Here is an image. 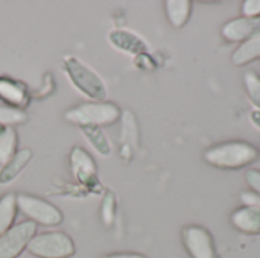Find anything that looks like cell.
I'll return each mask as SVG.
<instances>
[{"mask_svg": "<svg viewBox=\"0 0 260 258\" xmlns=\"http://www.w3.org/2000/svg\"><path fill=\"white\" fill-rule=\"evenodd\" d=\"M259 158V148L245 140H230L218 143L203 152L204 163L221 170H239L251 166Z\"/></svg>", "mask_w": 260, "mask_h": 258, "instance_id": "1", "label": "cell"}, {"mask_svg": "<svg viewBox=\"0 0 260 258\" xmlns=\"http://www.w3.org/2000/svg\"><path fill=\"white\" fill-rule=\"evenodd\" d=\"M64 71L70 82L91 102H105L108 91L102 78L94 73L88 65H85L76 56L67 55L62 59Z\"/></svg>", "mask_w": 260, "mask_h": 258, "instance_id": "2", "label": "cell"}, {"mask_svg": "<svg viewBox=\"0 0 260 258\" xmlns=\"http://www.w3.org/2000/svg\"><path fill=\"white\" fill-rule=\"evenodd\" d=\"M122 117L120 108L113 102H87L72 106L64 113V119L82 126H110Z\"/></svg>", "mask_w": 260, "mask_h": 258, "instance_id": "3", "label": "cell"}, {"mask_svg": "<svg viewBox=\"0 0 260 258\" xmlns=\"http://www.w3.org/2000/svg\"><path fill=\"white\" fill-rule=\"evenodd\" d=\"M27 251L37 258H70L75 255L76 248L66 233L52 231L37 234L29 242Z\"/></svg>", "mask_w": 260, "mask_h": 258, "instance_id": "4", "label": "cell"}, {"mask_svg": "<svg viewBox=\"0 0 260 258\" xmlns=\"http://www.w3.org/2000/svg\"><path fill=\"white\" fill-rule=\"evenodd\" d=\"M15 198L18 211H21L35 225L56 227L62 222V213L53 204L26 193L15 195Z\"/></svg>", "mask_w": 260, "mask_h": 258, "instance_id": "5", "label": "cell"}, {"mask_svg": "<svg viewBox=\"0 0 260 258\" xmlns=\"http://www.w3.org/2000/svg\"><path fill=\"white\" fill-rule=\"evenodd\" d=\"M181 242L190 258H219L212 233L201 225H186L181 230Z\"/></svg>", "mask_w": 260, "mask_h": 258, "instance_id": "6", "label": "cell"}, {"mask_svg": "<svg viewBox=\"0 0 260 258\" xmlns=\"http://www.w3.org/2000/svg\"><path fill=\"white\" fill-rule=\"evenodd\" d=\"M37 236V225L30 220L20 222L0 236V258H18L29 242Z\"/></svg>", "mask_w": 260, "mask_h": 258, "instance_id": "7", "label": "cell"}, {"mask_svg": "<svg viewBox=\"0 0 260 258\" xmlns=\"http://www.w3.org/2000/svg\"><path fill=\"white\" fill-rule=\"evenodd\" d=\"M257 35H260V17L259 18L236 17L225 21L221 27L222 40L230 44H242Z\"/></svg>", "mask_w": 260, "mask_h": 258, "instance_id": "8", "label": "cell"}, {"mask_svg": "<svg viewBox=\"0 0 260 258\" xmlns=\"http://www.w3.org/2000/svg\"><path fill=\"white\" fill-rule=\"evenodd\" d=\"M70 170L73 176L84 186L94 184L98 179V169L94 160L85 149L79 146L73 148L70 152Z\"/></svg>", "mask_w": 260, "mask_h": 258, "instance_id": "9", "label": "cell"}, {"mask_svg": "<svg viewBox=\"0 0 260 258\" xmlns=\"http://www.w3.org/2000/svg\"><path fill=\"white\" fill-rule=\"evenodd\" d=\"M232 227L247 236L260 234V207L242 205L236 208L230 216Z\"/></svg>", "mask_w": 260, "mask_h": 258, "instance_id": "10", "label": "cell"}, {"mask_svg": "<svg viewBox=\"0 0 260 258\" xmlns=\"http://www.w3.org/2000/svg\"><path fill=\"white\" fill-rule=\"evenodd\" d=\"M108 40L116 49H119L125 53H131V55L139 56V55H143L148 52L146 43L139 35H136L129 30H123V29L113 30V32H110Z\"/></svg>", "mask_w": 260, "mask_h": 258, "instance_id": "11", "label": "cell"}, {"mask_svg": "<svg viewBox=\"0 0 260 258\" xmlns=\"http://www.w3.org/2000/svg\"><path fill=\"white\" fill-rule=\"evenodd\" d=\"M26 87L14 79L0 78V100H3L9 106H15L23 109L27 103Z\"/></svg>", "mask_w": 260, "mask_h": 258, "instance_id": "12", "label": "cell"}, {"mask_svg": "<svg viewBox=\"0 0 260 258\" xmlns=\"http://www.w3.org/2000/svg\"><path fill=\"white\" fill-rule=\"evenodd\" d=\"M32 158V151L30 149H20L17 154L9 160L2 169H0V186H8L11 184L29 164Z\"/></svg>", "mask_w": 260, "mask_h": 258, "instance_id": "13", "label": "cell"}, {"mask_svg": "<svg viewBox=\"0 0 260 258\" xmlns=\"http://www.w3.org/2000/svg\"><path fill=\"white\" fill-rule=\"evenodd\" d=\"M193 3L190 0H166L165 2V12L169 23L175 29H181L187 24L192 15Z\"/></svg>", "mask_w": 260, "mask_h": 258, "instance_id": "14", "label": "cell"}, {"mask_svg": "<svg viewBox=\"0 0 260 258\" xmlns=\"http://www.w3.org/2000/svg\"><path fill=\"white\" fill-rule=\"evenodd\" d=\"M260 59V35L239 44L232 53V64L235 67H245Z\"/></svg>", "mask_w": 260, "mask_h": 258, "instance_id": "15", "label": "cell"}, {"mask_svg": "<svg viewBox=\"0 0 260 258\" xmlns=\"http://www.w3.org/2000/svg\"><path fill=\"white\" fill-rule=\"evenodd\" d=\"M17 210V198L14 193H6L0 198V236L14 227Z\"/></svg>", "mask_w": 260, "mask_h": 258, "instance_id": "16", "label": "cell"}, {"mask_svg": "<svg viewBox=\"0 0 260 258\" xmlns=\"http://www.w3.org/2000/svg\"><path fill=\"white\" fill-rule=\"evenodd\" d=\"M18 135L14 128H3L0 132V166L3 167L17 154Z\"/></svg>", "mask_w": 260, "mask_h": 258, "instance_id": "17", "label": "cell"}, {"mask_svg": "<svg viewBox=\"0 0 260 258\" xmlns=\"http://www.w3.org/2000/svg\"><path fill=\"white\" fill-rule=\"evenodd\" d=\"M82 135L88 140V143L91 144V148L102 157L110 155L111 152V144L107 138V135L104 134V131L98 126H82L81 128Z\"/></svg>", "mask_w": 260, "mask_h": 258, "instance_id": "18", "label": "cell"}, {"mask_svg": "<svg viewBox=\"0 0 260 258\" xmlns=\"http://www.w3.org/2000/svg\"><path fill=\"white\" fill-rule=\"evenodd\" d=\"M122 134H120V157L125 154V151H129L136 141H137V125H136V119L131 113L125 111L122 113Z\"/></svg>", "mask_w": 260, "mask_h": 258, "instance_id": "19", "label": "cell"}, {"mask_svg": "<svg viewBox=\"0 0 260 258\" xmlns=\"http://www.w3.org/2000/svg\"><path fill=\"white\" fill-rule=\"evenodd\" d=\"M27 122V114L24 109L9 106L6 103H0V126L12 128L14 125H21Z\"/></svg>", "mask_w": 260, "mask_h": 258, "instance_id": "20", "label": "cell"}, {"mask_svg": "<svg viewBox=\"0 0 260 258\" xmlns=\"http://www.w3.org/2000/svg\"><path fill=\"white\" fill-rule=\"evenodd\" d=\"M244 87L247 97L254 105V109H260V76L254 71H247L244 75Z\"/></svg>", "mask_w": 260, "mask_h": 258, "instance_id": "21", "label": "cell"}, {"mask_svg": "<svg viewBox=\"0 0 260 258\" xmlns=\"http://www.w3.org/2000/svg\"><path fill=\"white\" fill-rule=\"evenodd\" d=\"M116 198L113 192H107L104 199H102V207H101V213H102V219L105 225H111L116 216Z\"/></svg>", "mask_w": 260, "mask_h": 258, "instance_id": "22", "label": "cell"}, {"mask_svg": "<svg viewBox=\"0 0 260 258\" xmlns=\"http://www.w3.org/2000/svg\"><path fill=\"white\" fill-rule=\"evenodd\" d=\"M241 17L259 18L260 0H244V2L241 3Z\"/></svg>", "mask_w": 260, "mask_h": 258, "instance_id": "23", "label": "cell"}, {"mask_svg": "<svg viewBox=\"0 0 260 258\" xmlns=\"http://www.w3.org/2000/svg\"><path fill=\"white\" fill-rule=\"evenodd\" d=\"M245 182L251 192L260 196V170L259 169H248L244 175Z\"/></svg>", "mask_w": 260, "mask_h": 258, "instance_id": "24", "label": "cell"}, {"mask_svg": "<svg viewBox=\"0 0 260 258\" xmlns=\"http://www.w3.org/2000/svg\"><path fill=\"white\" fill-rule=\"evenodd\" d=\"M241 202L244 205H248V207H260V196L256 195L254 192L251 190H245L241 193Z\"/></svg>", "mask_w": 260, "mask_h": 258, "instance_id": "25", "label": "cell"}, {"mask_svg": "<svg viewBox=\"0 0 260 258\" xmlns=\"http://www.w3.org/2000/svg\"><path fill=\"white\" fill-rule=\"evenodd\" d=\"M136 65L142 70H152L155 67L152 58L148 55V53H143V55H139L136 56Z\"/></svg>", "mask_w": 260, "mask_h": 258, "instance_id": "26", "label": "cell"}, {"mask_svg": "<svg viewBox=\"0 0 260 258\" xmlns=\"http://www.w3.org/2000/svg\"><path fill=\"white\" fill-rule=\"evenodd\" d=\"M104 258H148L143 254H139V252H114V254H110V255H105Z\"/></svg>", "mask_w": 260, "mask_h": 258, "instance_id": "27", "label": "cell"}, {"mask_svg": "<svg viewBox=\"0 0 260 258\" xmlns=\"http://www.w3.org/2000/svg\"><path fill=\"white\" fill-rule=\"evenodd\" d=\"M250 120L257 129H260V109H253L250 113Z\"/></svg>", "mask_w": 260, "mask_h": 258, "instance_id": "28", "label": "cell"}, {"mask_svg": "<svg viewBox=\"0 0 260 258\" xmlns=\"http://www.w3.org/2000/svg\"><path fill=\"white\" fill-rule=\"evenodd\" d=\"M2 129H3V128H2V126H0V132H2Z\"/></svg>", "mask_w": 260, "mask_h": 258, "instance_id": "29", "label": "cell"}]
</instances>
